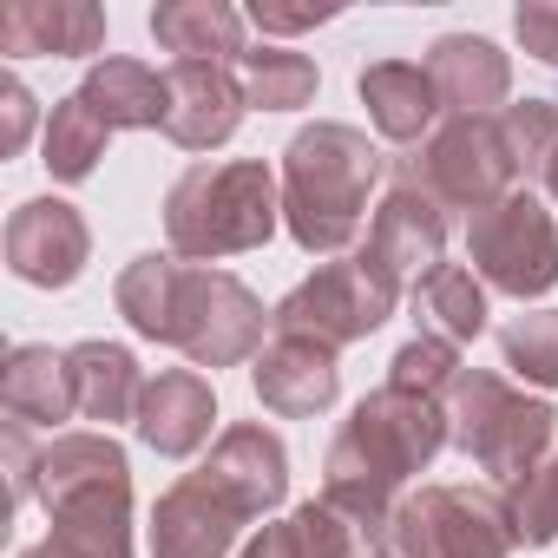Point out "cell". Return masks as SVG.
I'll list each match as a JSON object with an SVG mask.
<instances>
[{"mask_svg": "<svg viewBox=\"0 0 558 558\" xmlns=\"http://www.w3.org/2000/svg\"><path fill=\"white\" fill-rule=\"evenodd\" d=\"M197 480L210 493H223L256 525V519H269L276 506H283V493H290V453H283V440H276L263 421H236V427L217 434V447L197 466Z\"/></svg>", "mask_w": 558, "mask_h": 558, "instance_id": "obj_12", "label": "cell"}, {"mask_svg": "<svg viewBox=\"0 0 558 558\" xmlns=\"http://www.w3.org/2000/svg\"><path fill=\"white\" fill-rule=\"evenodd\" d=\"M236 86H243V106L256 112H296L316 99V60L310 53H290V47H250L236 60Z\"/></svg>", "mask_w": 558, "mask_h": 558, "instance_id": "obj_28", "label": "cell"}, {"mask_svg": "<svg viewBox=\"0 0 558 558\" xmlns=\"http://www.w3.org/2000/svg\"><path fill=\"white\" fill-rule=\"evenodd\" d=\"M499 132L519 158V178H545L551 151H558V99H519L499 112Z\"/></svg>", "mask_w": 558, "mask_h": 558, "instance_id": "obj_33", "label": "cell"}, {"mask_svg": "<svg viewBox=\"0 0 558 558\" xmlns=\"http://www.w3.org/2000/svg\"><path fill=\"white\" fill-rule=\"evenodd\" d=\"M243 525L250 519L223 493H210L197 473H184L151 506V558H230Z\"/></svg>", "mask_w": 558, "mask_h": 558, "instance_id": "obj_14", "label": "cell"}, {"mask_svg": "<svg viewBox=\"0 0 558 558\" xmlns=\"http://www.w3.org/2000/svg\"><path fill=\"white\" fill-rule=\"evenodd\" d=\"M151 40L178 60H243V14L223 8V0H158L151 8Z\"/></svg>", "mask_w": 558, "mask_h": 558, "instance_id": "obj_25", "label": "cell"}, {"mask_svg": "<svg viewBox=\"0 0 558 558\" xmlns=\"http://www.w3.org/2000/svg\"><path fill=\"white\" fill-rule=\"evenodd\" d=\"M499 355L519 381L558 388V310H525L499 323Z\"/></svg>", "mask_w": 558, "mask_h": 558, "instance_id": "obj_30", "label": "cell"}, {"mask_svg": "<svg viewBox=\"0 0 558 558\" xmlns=\"http://www.w3.org/2000/svg\"><path fill=\"white\" fill-rule=\"evenodd\" d=\"M93 493H132L125 447L112 434H53L40 447V466H34V499L47 512H60L73 499H93Z\"/></svg>", "mask_w": 558, "mask_h": 558, "instance_id": "obj_17", "label": "cell"}, {"mask_svg": "<svg viewBox=\"0 0 558 558\" xmlns=\"http://www.w3.org/2000/svg\"><path fill=\"white\" fill-rule=\"evenodd\" d=\"M243 86L230 66H210V60H178L165 73V138L184 145V151H217L236 138L243 125Z\"/></svg>", "mask_w": 558, "mask_h": 558, "instance_id": "obj_13", "label": "cell"}, {"mask_svg": "<svg viewBox=\"0 0 558 558\" xmlns=\"http://www.w3.org/2000/svg\"><path fill=\"white\" fill-rule=\"evenodd\" d=\"M512 545V506L486 486H421L388 519L395 558H506Z\"/></svg>", "mask_w": 558, "mask_h": 558, "instance_id": "obj_5", "label": "cell"}, {"mask_svg": "<svg viewBox=\"0 0 558 558\" xmlns=\"http://www.w3.org/2000/svg\"><path fill=\"white\" fill-rule=\"evenodd\" d=\"M362 106H368L375 132L395 138V145H414V138L427 145L434 119L447 112L440 93H434V80H427V66H414V60H375V66H362Z\"/></svg>", "mask_w": 558, "mask_h": 558, "instance_id": "obj_21", "label": "cell"}, {"mask_svg": "<svg viewBox=\"0 0 558 558\" xmlns=\"http://www.w3.org/2000/svg\"><path fill=\"white\" fill-rule=\"evenodd\" d=\"M80 99L112 125V132H165V80L145 66V60H125V53H106L86 66L80 80Z\"/></svg>", "mask_w": 558, "mask_h": 558, "instance_id": "obj_23", "label": "cell"}, {"mask_svg": "<svg viewBox=\"0 0 558 558\" xmlns=\"http://www.w3.org/2000/svg\"><path fill=\"white\" fill-rule=\"evenodd\" d=\"M250 21H256V34H310V27L336 21V8H283V0H256Z\"/></svg>", "mask_w": 558, "mask_h": 558, "instance_id": "obj_35", "label": "cell"}, {"mask_svg": "<svg viewBox=\"0 0 558 558\" xmlns=\"http://www.w3.org/2000/svg\"><path fill=\"white\" fill-rule=\"evenodd\" d=\"M47 519L53 532L21 558H132V493H93Z\"/></svg>", "mask_w": 558, "mask_h": 558, "instance_id": "obj_22", "label": "cell"}, {"mask_svg": "<svg viewBox=\"0 0 558 558\" xmlns=\"http://www.w3.org/2000/svg\"><path fill=\"white\" fill-rule=\"evenodd\" d=\"M414 323H421V336H434L447 349L480 342L486 336V283L466 263H440L427 283L414 290Z\"/></svg>", "mask_w": 558, "mask_h": 558, "instance_id": "obj_27", "label": "cell"}, {"mask_svg": "<svg viewBox=\"0 0 558 558\" xmlns=\"http://www.w3.org/2000/svg\"><path fill=\"white\" fill-rule=\"evenodd\" d=\"M427 80L453 119H493L512 93V60L486 34H440L427 47Z\"/></svg>", "mask_w": 558, "mask_h": 558, "instance_id": "obj_16", "label": "cell"}, {"mask_svg": "<svg viewBox=\"0 0 558 558\" xmlns=\"http://www.w3.org/2000/svg\"><path fill=\"white\" fill-rule=\"evenodd\" d=\"M250 381H256V401H263L269 414H283V421H310V414H323V408L342 395L336 349H323V342H310V336H276V342L256 355Z\"/></svg>", "mask_w": 558, "mask_h": 558, "instance_id": "obj_15", "label": "cell"}, {"mask_svg": "<svg viewBox=\"0 0 558 558\" xmlns=\"http://www.w3.org/2000/svg\"><path fill=\"white\" fill-rule=\"evenodd\" d=\"M551 434H558V414H551L545 401L519 395V388H512L506 375H493V368H460V381H453V395H447V440H453L480 473H493L499 486L525 480V473L545 460Z\"/></svg>", "mask_w": 558, "mask_h": 558, "instance_id": "obj_4", "label": "cell"}, {"mask_svg": "<svg viewBox=\"0 0 558 558\" xmlns=\"http://www.w3.org/2000/svg\"><path fill=\"white\" fill-rule=\"evenodd\" d=\"M283 223V191L263 158H223V165H191L165 191V236L178 256L217 263L263 250Z\"/></svg>", "mask_w": 558, "mask_h": 558, "instance_id": "obj_3", "label": "cell"}, {"mask_svg": "<svg viewBox=\"0 0 558 558\" xmlns=\"http://www.w3.org/2000/svg\"><path fill=\"white\" fill-rule=\"evenodd\" d=\"M545 191L558 197V151H551V165H545Z\"/></svg>", "mask_w": 558, "mask_h": 558, "instance_id": "obj_38", "label": "cell"}, {"mask_svg": "<svg viewBox=\"0 0 558 558\" xmlns=\"http://www.w3.org/2000/svg\"><path fill=\"white\" fill-rule=\"evenodd\" d=\"M263 303L223 269H191L184 263V290L171 316V349L191 355V368H236L263 355Z\"/></svg>", "mask_w": 558, "mask_h": 558, "instance_id": "obj_10", "label": "cell"}, {"mask_svg": "<svg viewBox=\"0 0 558 558\" xmlns=\"http://www.w3.org/2000/svg\"><path fill=\"white\" fill-rule=\"evenodd\" d=\"M381 178V151L368 132L342 119H316L283 151V230L310 256H342L368 223V191Z\"/></svg>", "mask_w": 558, "mask_h": 558, "instance_id": "obj_2", "label": "cell"}, {"mask_svg": "<svg viewBox=\"0 0 558 558\" xmlns=\"http://www.w3.org/2000/svg\"><path fill=\"white\" fill-rule=\"evenodd\" d=\"M506 506H512L519 545H558V453H545L525 480H512Z\"/></svg>", "mask_w": 558, "mask_h": 558, "instance_id": "obj_32", "label": "cell"}, {"mask_svg": "<svg viewBox=\"0 0 558 558\" xmlns=\"http://www.w3.org/2000/svg\"><path fill=\"white\" fill-rule=\"evenodd\" d=\"M93 263V230L66 197H27L8 217V269L34 290H73Z\"/></svg>", "mask_w": 558, "mask_h": 558, "instance_id": "obj_11", "label": "cell"}, {"mask_svg": "<svg viewBox=\"0 0 558 558\" xmlns=\"http://www.w3.org/2000/svg\"><path fill=\"white\" fill-rule=\"evenodd\" d=\"M236 558H303V538H296V519H263V532L236 551Z\"/></svg>", "mask_w": 558, "mask_h": 558, "instance_id": "obj_37", "label": "cell"}, {"mask_svg": "<svg viewBox=\"0 0 558 558\" xmlns=\"http://www.w3.org/2000/svg\"><path fill=\"white\" fill-rule=\"evenodd\" d=\"M0 414L21 421V427H60L66 414H80L66 355L47 349V342L8 349V368H0Z\"/></svg>", "mask_w": 558, "mask_h": 558, "instance_id": "obj_20", "label": "cell"}, {"mask_svg": "<svg viewBox=\"0 0 558 558\" xmlns=\"http://www.w3.org/2000/svg\"><path fill=\"white\" fill-rule=\"evenodd\" d=\"M178 290H184V256L178 250H145L119 269L112 303L119 316L145 336V342H171V316H178Z\"/></svg>", "mask_w": 558, "mask_h": 558, "instance_id": "obj_26", "label": "cell"}, {"mask_svg": "<svg viewBox=\"0 0 558 558\" xmlns=\"http://www.w3.org/2000/svg\"><path fill=\"white\" fill-rule=\"evenodd\" d=\"M395 303H401V290H388L362 256H329V263H316V276H303L269 310V323H276V336H310L323 349H349V342H368L395 316Z\"/></svg>", "mask_w": 558, "mask_h": 558, "instance_id": "obj_7", "label": "cell"}, {"mask_svg": "<svg viewBox=\"0 0 558 558\" xmlns=\"http://www.w3.org/2000/svg\"><path fill=\"white\" fill-rule=\"evenodd\" d=\"M466 263L486 290L532 303L558 283V217L532 191H512L466 217Z\"/></svg>", "mask_w": 558, "mask_h": 558, "instance_id": "obj_6", "label": "cell"}, {"mask_svg": "<svg viewBox=\"0 0 558 558\" xmlns=\"http://www.w3.org/2000/svg\"><path fill=\"white\" fill-rule=\"evenodd\" d=\"M453 381H460V349H447V342H434V336L401 342L395 362H388V388L421 395V401H447Z\"/></svg>", "mask_w": 558, "mask_h": 558, "instance_id": "obj_31", "label": "cell"}, {"mask_svg": "<svg viewBox=\"0 0 558 558\" xmlns=\"http://www.w3.org/2000/svg\"><path fill=\"white\" fill-rule=\"evenodd\" d=\"M447 447V401H421L401 388H375L355 401L342 434L329 440L323 460V499L368 532H388L401 486L427 473V460Z\"/></svg>", "mask_w": 558, "mask_h": 558, "instance_id": "obj_1", "label": "cell"}, {"mask_svg": "<svg viewBox=\"0 0 558 558\" xmlns=\"http://www.w3.org/2000/svg\"><path fill=\"white\" fill-rule=\"evenodd\" d=\"M408 165L421 171V184L447 210H466V217H480L486 204L519 191V158L499 132V112L493 119H447Z\"/></svg>", "mask_w": 558, "mask_h": 558, "instance_id": "obj_9", "label": "cell"}, {"mask_svg": "<svg viewBox=\"0 0 558 558\" xmlns=\"http://www.w3.org/2000/svg\"><path fill=\"white\" fill-rule=\"evenodd\" d=\"M66 368H73V401L86 421H138V401H145V375L132 362V349L119 342H73L66 349Z\"/></svg>", "mask_w": 558, "mask_h": 558, "instance_id": "obj_24", "label": "cell"}, {"mask_svg": "<svg viewBox=\"0 0 558 558\" xmlns=\"http://www.w3.org/2000/svg\"><path fill=\"white\" fill-rule=\"evenodd\" d=\"M512 34L532 60L558 66V0H525V8L512 14Z\"/></svg>", "mask_w": 558, "mask_h": 558, "instance_id": "obj_34", "label": "cell"}, {"mask_svg": "<svg viewBox=\"0 0 558 558\" xmlns=\"http://www.w3.org/2000/svg\"><path fill=\"white\" fill-rule=\"evenodd\" d=\"M106 145H112V125H106V119L73 93V99H60V106H53V119H47V145H40L47 158H40V165H47L60 184H86V178L99 171Z\"/></svg>", "mask_w": 558, "mask_h": 558, "instance_id": "obj_29", "label": "cell"}, {"mask_svg": "<svg viewBox=\"0 0 558 558\" xmlns=\"http://www.w3.org/2000/svg\"><path fill=\"white\" fill-rule=\"evenodd\" d=\"M0 106H8V138H0V151H21L27 132H34V93L21 80H0Z\"/></svg>", "mask_w": 558, "mask_h": 558, "instance_id": "obj_36", "label": "cell"}, {"mask_svg": "<svg viewBox=\"0 0 558 558\" xmlns=\"http://www.w3.org/2000/svg\"><path fill=\"white\" fill-rule=\"evenodd\" d=\"M210 421H217V395L197 368H165L158 381H145V401H138V440L165 460H184L210 440Z\"/></svg>", "mask_w": 558, "mask_h": 558, "instance_id": "obj_18", "label": "cell"}, {"mask_svg": "<svg viewBox=\"0 0 558 558\" xmlns=\"http://www.w3.org/2000/svg\"><path fill=\"white\" fill-rule=\"evenodd\" d=\"M388 290H421L427 276L447 263V204L421 184L408 158H395V184L368 217V236L355 250Z\"/></svg>", "mask_w": 558, "mask_h": 558, "instance_id": "obj_8", "label": "cell"}, {"mask_svg": "<svg viewBox=\"0 0 558 558\" xmlns=\"http://www.w3.org/2000/svg\"><path fill=\"white\" fill-rule=\"evenodd\" d=\"M106 47V14L93 0H14L0 14V53H53V60H86Z\"/></svg>", "mask_w": 558, "mask_h": 558, "instance_id": "obj_19", "label": "cell"}]
</instances>
